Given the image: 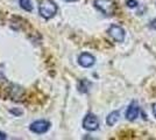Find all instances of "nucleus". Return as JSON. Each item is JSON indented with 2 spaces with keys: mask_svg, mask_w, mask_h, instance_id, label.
Here are the masks:
<instances>
[{
  "mask_svg": "<svg viewBox=\"0 0 156 140\" xmlns=\"http://www.w3.org/2000/svg\"><path fill=\"white\" fill-rule=\"evenodd\" d=\"M39 12L42 18L50 19L57 13V5L52 0H42L40 2Z\"/></svg>",
  "mask_w": 156,
  "mask_h": 140,
  "instance_id": "obj_1",
  "label": "nucleus"
},
{
  "mask_svg": "<svg viewBox=\"0 0 156 140\" xmlns=\"http://www.w3.org/2000/svg\"><path fill=\"white\" fill-rule=\"evenodd\" d=\"M94 7L103 14L110 16L115 12L117 5L114 0H94Z\"/></svg>",
  "mask_w": 156,
  "mask_h": 140,
  "instance_id": "obj_2",
  "label": "nucleus"
},
{
  "mask_svg": "<svg viewBox=\"0 0 156 140\" xmlns=\"http://www.w3.org/2000/svg\"><path fill=\"white\" fill-rule=\"evenodd\" d=\"M107 33L111 38L115 42H122L125 40V31L121 26H118V25H112V26L108 28Z\"/></svg>",
  "mask_w": 156,
  "mask_h": 140,
  "instance_id": "obj_3",
  "label": "nucleus"
},
{
  "mask_svg": "<svg viewBox=\"0 0 156 140\" xmlns=\"http://www.w3.org/2000/svg\"><path fill=\"white\" fill-rule=\"evenodd\" d=\"M50 127V123L47 120H36L30 124V131L36 134H43Z\"/></svg>",
  "mask_w": 156,
  "mask_h": 140,
  "instance_id": "obj_4",
  "label": "nucleus"
},
{
  "mask_svg": "<svg viewBox=\"0 0 156 140\" xmlns=\"http://www.w3.org/2000/svg\"><path fill=\"white\" fill-rule=\"evenodd\" d=\"M83 127L87 131H96L99 128V120L92 113H89L83 120Z\"/></svg>",
  "mask_w": 156,
  "mask_h": 140,
  "instance_id": "obj_5",
  "label": "nucleus"
},
{
  "mask_svg": "<svg viewBox=\"0 0 156 140\" xmlns=\"http://www.w3.org/2000/svg\"><path fill=\"white\" fill-rule=\"evenodd\" d=\"M139 114H140V107H139V104H137L136 102H132L129 104V106L127 109V111H126V118L130 121H133V120H135L139 117Z\"/></svg>",
  "mask_w": 156,
  "mask_h": 140,
  "instance_id": "obj_6",
  "label": "nucleus"
},
{
  "mask_svg": "<svg viewBox=\"0 0 156 140\" xmlns=\"http://www.w3.org/2000/svg\"><path fill=\"white\" fill-rule=\"evenodd\" d=\"M96 59L89 53H83L79 57H78V63L84 68H90L94 64Z\"/></svg>",
  "mask_w": 156,
  "mask_h": 140,
  "instance_id": "obj_7",
  "label": "nucleus"
},
{
  "mask_svg": "<svg viewBox=\"0 0 156 140\" xmlns=\"http://www.w3.org/2000/svg\"><path fill=\"white\" fill-rule=\"evenodd\" d=\"M118 119H119V112H118V111H113V112H111V113L108 114V117H107V119H106V123H107V125L113 126L118 121Z\"/></svg>",
  "mask_w": 156,
  "mask_h": 140,
  "instance_id": "obj_8",
  "label": "nucleus"
},
{
  "mask_svg": "<svg viewBox=\"0 0 156 140\" xmlns=\"http://www.w3.org/2000/svg\"><path fill=\"white\" fill-rule=\"evenodd\" d=\"M19 4L20 6L22 7L25 11H27V12H30L33 9V5L32 2H30V0H19Z\"/></svg>",
  "mask_w": 156,
  "mask_h": 140,
  "instance_id": "obj_9",
  "label": "nucleus"
},
{
  "mask_svg": "<svg viewBox=\"0 0 156 140\" xmlns=\"http://www.w3.org/2000/svg\"><path fill=\"white\" fill-rule=\"evenodd\" d=\"M127 6L129 7V8H134V7L137 6V1L136 0H127Z\"/></svg>",
  "mask_w": 156,
  "mask_h": 140,
  "instance_id": "obj_10",
  "label": "nucleus"
},
{
  "mask_svg": "<svg viewBox=\"0 0 156 140\" xmlns=\"http://www.w3.org/2000/svg\"><path fill=\"white\" fill-rule=\"evenodd\" d=\"M149 27L151 29H156V20H151L149 23Z\"/></svg>",
  "mask_w": 156,
  "mask_h": 140,
  "instance_id": "obj_11",
  "label": "nucleus"
},
{
  "mask_svg": "<svg viewBox=\"0 0 156 140\" xmlns=\"http://www.w3.org/2000/svg\"><path fill=\"white\" fill-rule=\"evenodd\" d=\"M4 139H6V134L0 132V140H4Z\"/></svg>",
  "mask_w": 156,
  "mask_h": 140,
  "instance_id": "obj_12",
  "label": "nucleus"
},
{
  "mask_svg": "<svg viewBox=\"0 0 156 140\" xmlns=\"http://www.w3.org/2000/svg\"><path fill=\"white\" fill-rule=\"evenodd\" d=\"M153 113H154V116H155V118H156V103L153 105Z\"/></svg>",
  "mask_w": 156,
  "mask_h": 140,
  "instance_id": "obj_13",
  "label": "nucleus"
},
{
  "mask_svg": "<svg viewBox=\"0 0 156 140\" xmlns=\"http://www.w3.org/2000/svg\"><path fill=\"white\" fill-rule=\"evenodd\" d=\"M64 1H68V2H71V1H76V0H64Z\"/></svg>",
  "mask_w": 156,
  "mask_h": 140,
  "instance_id": "obj_14",
  "label": "nucleus"
}]
</instances>
